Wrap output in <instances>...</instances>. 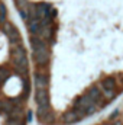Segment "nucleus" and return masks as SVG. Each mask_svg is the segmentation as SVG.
I'll list each match as a JSON object with an SVG mask.
<instances>
[{"label": "nucleus", "mask_w": 123, "mask_h": 125, "mask_svg": "<svg viewBox=\"0 0 123 125\" xmlns=\"http://www.w3.org/2000/svg\"><path fill=\"white\" fill-rule=\"evenodd\" d=\"M13 108H15L13 100H12V102H10V100L0 102V114H9V115H10V112L13 111Z\"/></svg>", "instance_id": "10"}, {"label": "nucleus", "mask_w": 123, "mask_h": 125, "mask_svg": "<svg viewBox=\"0 0 123 125\" xmlns=\"http://www.w3.org/2000/svg\"><path fill=\"white\" fill-rule=\"evenodd\" d=\"M10 76V71L6 68V67H0V84Z\"/></svg>", "instance_id": "12"}, {"label": "nucleus", "mask_w": 123, "mask_h": 125, "mask_svg": "<svg viewBox=\"0 0 123 125\" xmlns=\"http://www.w3.org/2000/svg\"><path fill=\"white\" fill-rule=\"evenodd\" d=\"M117 115H119V111H114V112H113V114H112V115H110V118H112V119H113V118H116V116H117Z\"/></svg>", "instance_id": "16"}, {"label": "nucleus", "mask_w": 123, "mask_h": 125, "mask_svg": "<svg viewBox=\"0 0 123 125\" xmlns=\"http://www.w3.org/2000/svg\"><path fill=\"white\" fill-rule=\"evenodd\" d=\"M4 18H6V7H4V4L0 3V22H3Z\"/></svg>", "instance_id": "14"}, {"label": "nucleus", "mask_w": 123, "mask_h": 125, "mask_svg": "<svg viewBox=\"0 0 123 125\" xmlns=\"http://www.w3.org/2000/svg\"><path fill=\"white\" fill-rule=\"evenodd\" d=\"M35 100L38 103V108L49 106V93H48V89H36V92H35Z\"/></svg>", "instance_id": "7"}, {"label": "nucleus", "mask_w": 123, "mask_h": 125, "mask_svg": "<svg viewBox=\"0 0 123 125\" xmlns=\"http://www.w3.org/2000/svg\"><path fill=\"white\" fill-rule=\"evenodd\" d=\"M3 32L7 35V38H9V41H10V44L12 45H16V44H20V41H22V36H20V33L19 31L12 25V23H9V22H4L3 23Z\"/></svg>", "instance_id": "4"}, {"label": "nucleus", "mask_w": 123, "mask_h": 125, "mask_svg": "<svg viewBox=\"0 0 123 125\" xmlns=\"http://www.w3.org/2000/svg\"><path fill=\"white\" fill-rule=\"evenodd\" d=\"M10 60L13 62V65L18 68V71L26 73V68H28V58H26V51H25V48L22 47V44L12 45V50H10Z\"/></svg>", "instance_id": "2"}, {"label": "nucleus", "mask_w": 123, "mask_h": 125, "mask_svg": "<svg viewBox=\"0 0 123 125\" xmlns=\"http://www.w3.org/2000/svg\"><path fill=\"white\" fill-rule=\"evenodd\" d=\"M84 116H86V112L78 111V109H72V111H68V112H65V114L62 115V121H64L65 124H74V122L80 121V119L84 118Z\"/></svg>", "instance_id": "6"}, {"label": "nucleus", "mask_w": 123, "mask_h": 125, "mask_svg": "<svg viewBox=\"0 0 123 125\" xmlns=\"http://www.w3.org/2000/svg\"><path fill=\"white\" fill-rule=\"evenodd\" d=\"M96 105V102L93 100L91 97H88L87 94H83V96H78L75 100H74V109H78V111H83V112H88L93 106Z\"/></svg>", "instance_id": "3"}, {"label": "nucleus", "mask_w": 123, "mask_h": 125, "mask_svg": "<svg viewBox=\"0 0 123 125\" xmlns=\"http://www.w3.org/2000/svg\"><path fill=\"white\" fill-rule=\"evenodd\" d=\"M15 1H16V6H18L19 12H20V16L28 21L29 19V16H28V1L26 0H15Z\"/></svg>", "instance_id": "8"}, {"label": "nucleus", "mask_w": 123, "mask_h": 125, "mask_svg": "<svg viewBox=\"0 0 123 125\" xmlns=\"http://www.w3.org/2000/svg\"><path fill=\"white\" fill-rule=\"evenodd\" d=\"M36 116L39 118V121H41L42 124H54V121H55V115H54V112L51 111V106L38 108Z\"/></svg>", "instance_id": "5"}, {"label": "nucleus", "mask_w": 123, "mask_h": 125, "mask_svg": "<svg viewBox=\"0 0 123 125\" xmlns=\"http://www.w3.org/2000/svg\"><path fill=\"white\" fill-rule=\"evenodd\" d=\"M31 45L33 50V60L39 67H45L49 62V51L46 47V42L42 41L38 36H31Z\"/></svg>", "instance_id": "1"}, {"label": "nucleus", "mask_w": 123, "mask_h": 125, "mask_svg": "<svg viewBox=\"0 0 123 125\" xmlns=\"http://www.w3.org/2000/svg\"><path fill=\"white\" fill-rule=\"evenodd\" d=\"M104 93H106V96H107L109 99H113V97L116 96V92H114V90H110V92H104Z\"/></svg>", "instance_id": "15"}, {"label": "nucleus", "mask_w": 123, "mask_h": 125, "mask_svg": "<svg viewBox=\"0 0 123 125\" xmlns=\"http://www.w3.org/2000/svg\"><path fill=\"white\" fill-rule=\"evenodd\" d=\"M101 87L104 92H110V90H114L116 87V80L113 77H107L104 80H101Z\"/></svg>", "instance_id": "9"}, {"label": "nucleus", "mask_w": 123, "mask_h": 125, "mask_svg": "<svg viewBox=\"0 0 123 125\" xmlns=\"http://www.w3.org/2000/svg\"><path fill=\"white\" fill-rule=\"evenodd\" d=\"M6 125H25V121L22 119V118H10L7 122H6Z\"/></svg>", "instance_id": "13"}, {"label": "nucleus", "mask_w": 123, "mask_h": 125, "mask_svg": "<svg viewBox=\"0 0 123 125\" xmlns=\"http://www.w3.org/2000/svg\"><path fill=\"white\" fill-rule=\"evenodd\" d=\"M87 96H88V97H91L93 100L97 103V102L101 99V92L98 90V87H96V86H91V87L87 90Z\"/></svg>", "instance_id": "11"}, {"label": "nucleus", "mask_w": 123, "mask_h": 125, "mask_svg": "<svg viewBox=\"0 0 123 125\" xmlns=\"http://www.w3.org/2000/svg\"><path fill=\"white\" fill-rule=\"evenodd\" d=\"M107 125H110V124H107Z\"/></svg>", "instance_id": "17"}]
</instances>
